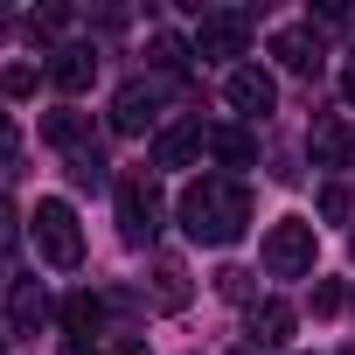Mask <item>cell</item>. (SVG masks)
Here are the masks:
<instances>
[{
    "label": "cell",
    "mask_w": 355,
    "mask_h": 355,
    "mask_svg": "<svg viewBox=\"0 0 355 355\" xmlns=\"http://www.w3.org/2000/svg\"><path fill=\"white\" fill-rule=\"evenodd\" d=\"M244 223H251V189L237 174H202L182 189V230L196 244H237Z\"/></svg>",
    "instance_id": "1"
},
{
    "label": "cell",
    "mask_w": 355,
    "mask_h": 355,
    "mask_svg": "<svg viewBox=\"0 0 355 355\" xmlns=\"http://www.w3.org/2000/svg\"><path fill=\"white\" fill-rule=\"evenodd\" d=\"M28 230H35V251L56 265V272H77L84 265V230H77V209L70 202H35V216H28Z\"/></svg>",
    "instance_id": "2"
},
{
    "label": "cell",
    "mask_w": 355,
    "mask_h": 355,
    "mask_svg": "<svg viewBox=\"0 0 355 355\" xmlns=\"http://www.w3.org/2000/svg\"><path fill=\"white\" fill-rule=\"evenodd\" d=\"M119 237L132 251H146L160 237V189L146 182V174H125V182H119Z\"/></svg>",
    "instance_id": "3"
},
{
    "label": "cell",
    "mask_w": 355,
    "mask_h": 355,
    "mask_svg": "<svg viewBox=\"0 0 355 355\" xmlns=\"http://www.w3.org/2000/svg\"><path fill=\"white\" fill-rule=\"evenodd\" d=\"M258 258H265L272 279H306L313 272V223H272Z\"/></svg>",
    "instance_id": "4"
},
{
    "label": "cell",
    "mask_w": 355,
    "mask_h": 355,
    "mask_svg": "<svg viewBox=\"0 0 355 355\" xmlns=\"http://www.w3.org/2000/svg\"><path fill=\"white\" fill-rule=\"evenodd\" d=\"M153 119H160V84L132 77V84L112 98V132H125V139H132V132H146Z\"/></svg>",
    "instance_id": "5"
},
{
    "label": "cell",
    "mask_w": 355,
    "mask_h": 355,
    "mask_svg": "<svg viewBox=\"0 0 355 355\" xmlns=\"http://www.w3.org/2000/svg\"><path fill=\"white\" fill-rule=\"evenodd\" d=\"M223 98H230L237 112H251V119H265V112L279 105V84H272V77H265L258 63H237V70L223 77Z\"/></svg>",
    "instance_id": "6"
},
{
    "label": "cell",
    "mask_w": 355,
    "mask_h": 355,
    "mask_svg": "<svg viewBox=\"0 0 355 355\" xmlns=\"http://www.w3.org/2000/svg\"><path fill=\"white\" fill-rule=\"evenodd\" d=\"M209 153V132H202V119H182V125H167L160 139H153V167H196Z\"/></svg>",
    "instance_id": "7"
},
{
    "label": "cell",
    "mask_w": 355,
    "mask_h": 355,
    "mask_svg": "<svg viewBox=\"0 0 355 355\" xmlns=\"http://www.w3.org/2000/svg\"><path fill=\"white\" fill-rule=\"evenodd\" d=\"M244 35H251L244 15H202V28H196V56H209V63L244 56Z\"/></svg>",
    "instance_id": "8"
},
{
    "label": "cell",
    "mask_w": 355,
    "mask_h": 355,
    "mask_svg": "<svg viewBox=\"0 0 355 355\" xmlns=\"http://www.w3.org/2000/svg\"><path fill=\"white\" fill-rule=\"evenodd\" d=\"M272 56H279L293 77H320V63H327V49H320L313 28H279V35H272Z\"/></svg>",
    "instance_id": "9"
},
{
    "label": "cell",
    "mask_w": 355,
    "mask_h": 355,
    "mask_svg": "<svg viewBox=\"0 0 355 355\" xmlns=\"http://www.w3.org/2000/svg\"><path fill=\"white\" fill-rule=\"evenodd\" d=\"M91 77H98V49H56V56H49V84H56L63 98L91 91Z\"/></svg>",
    "instance_id": "10"
},
{
    "label": "cell",
    "mask_w": 355,
    "mask_h": 355,
    "mask_svg": "<svg viewBox=\"0 0 355 355\" xmlns=\"http://www.w3.org/2000/svg\"><path fill=\"white\" fill-rule=\"evenodd\" d=\"M286 341H293V306H286V300L251 306V348L265 355V348H286Z\"/></svg>",
    "instance_id": "11"
},
{
    "label": "cell",
    "mask_w": 355,
    "mask_h": 355,
    "mask_svg": "<svg viewBox=\"0 0 355 355\" xmlns=\"http://www.w3.org/2000/svg\"><path fill=\"white\" fill-rule=\"evenodd\" d=\"M153 306H160V313H182V306H189V265L167 258V251L153 258Z\"/></svg>",
    "instance_id": "12"
},
{
    "label": "cell",
    "mask_w": 355,
    "mask_h": 355,
    "mask_svg": "<svg viewBox=\"0 0 355 355\" xmlns=\"http://www.w3.org/2000/svg\"><path fill=\"white\" fill-rule=\"evenodd\" d=\"M42 320H49V293H42L35 279H21V286L8 293V327H15V334H35Z\"/></svg>",
    "instance_id": "13"
},
{
    "label": "cell",
    "mask_w": 355,
    "mask_h": 355,
    "mask_svg": "<svg viewBox=\"0 0 355 355\" xmlns=\"http://www.w3.org/2000/svg\"><path fill=\"white\" fill-rule=\"evenodd\" d=\"M209 153H216L223 167H251V160H258V132H244V125H209Z\"/></svg>",
    "instance_id": "14"
},
{
    "label": "cell",
    "mask_w": 355,
    "mask_h": 355,
    "mask_svg": "<svg viewBox=\"0 0 355 355\" xmlns=\"http://www.w3.org/2000/svg\"><path fill=\"white\" fill-rule=\"evenodd\" d=\"M313 160L320 167H348L355 160V139H348L341 119H313Z\"/></svg>",
    "instance_id": "15"
},
{
    "label": "cell",
    "mask_w": 355,
    "mask_h": 355,
    "mask_svg": "<svg viewBox=\"0 0 355 355\" xmlns=\"http://www.w3.org/2000/svg\"><path fill=\"white\" fill-rule=\"evenodd\" d=\"M98 320H105V300H91V293H70V300H63V327H70V341H91Z\"/></svg>",
    "instance_id": "16"
},
{
    "label": "cell",
    "mask_w": 355,
    "mask_h": 355,
    "mask_svg": "<svg viewBox=\"0 0 355 355\" xmlns=\"http://www.w3.org/2000/svg\"><path fill=\"white\" fill-rule=\"evenodd\" d=\"M251 279H258V272L223 265V272H216V293H223V300H237V306H251V300H258V286H251Z\"/></svg>",
    "instance_id": "17"
},
{
    "label": "cell",
    "mask_w": 355,
    "mask_h": 355,
    "mask_svg": "<svg viewBox=\"0 0 355 355\" xmlns=\"http://www.w3.org/2000/svg\"><path fill=\"white\" fill-rule=\"evenodd\" d=\"M70 182H77V189H105L112 174H105V160H98L91 146H77V153H70Z\"/></svg>",
    "instance_id": "18"
},
{
    "label": "cell",
    "mask_w": 355,
    "mask_h": 355,
    "mask_svg": "<svg viewBox=\"0 0 355 355\" xmlns=\"http://www.w3.org/2000/svg\"><path fill=\"white\" fill-rule=\"evenodd\" d=\"M146 56H153V70H182L196 49H189L182 35H153V42H146Z\"/></svg>",
    "instance_id": "19"
},
{
    "label": "cell",
    "mask_w": 355,
    "mask_h": 355,
    "mask_svg": "<svg viewBox=\"0 0 355 355\" xmlns=\"http://www.w3.org/2000/svg\"><path fill=\"white\" fill-rule=\"evenodd\" d=\"M42 132H49L56 146H70V153H77V139H84V119H77V112H49V119H42Z\"/></svg>",
    "instance_id": "20"
},
{
    "label": "cell",
    "mask_w": 355,
    "mask_h": 355,
    "mask_svg": "<svg viewBox=\"0 0 355 355\" xmlns=\"http://www.w3.org/2000/svg\"><path fill=\"white\" fill-rule=\"evenodd\" d=\"M15 237H21V216H15V202H8V196H0V265H8Z\"/></svg>",
    "instance_id": "21"
},
{
    "label": "cell",
    "mask_w": 355,
    "mask_h": 355,
    "mask_svg": "<svg viewBox=\"0 0 355 355\" xmlns=\"http://www.w3.org/2000/svg\"><path fill=\"white\" fill-rule=\"evenodd\" d=\"M0 91H8V98H28V91H35V70H28V63H15V70H0Z\"/></svg>",
    "instance_id": "22"
},
{
    "label": "cell",
    "mask_w": 355,
    "mask_h": 355,
    "mask_svg": "<svg viewBox=\"0 0 355 355\" xmlns=\"http://www.w3.org/2000/svg\"><path fill=\"white\" fill-rule=\"evenodd\" d=\"M63 21H70L63 8H42V15H28V35H42V42H49V35H63Z\"/></svg>",
    "instance_id": "23"
},
{
    "label": "cell",
    "mask_w": 355,
    "mask_h": 355,
    "mask_svg": "<svg viewBox=\"0 0 355 355\" xmlns=\"http://www.w3.org/2000/svg\"><path fill=\"white\" fill-rule=\"evenodd\" d=\"M341 300H348V293H341L334 279H320V286H313V313H341Z\"/></svg>",
    "instance_id": "24"
},
{
    "label": "cell",
    "mask_w": 355,
    "mask_h": 355,
    "mask_svg": "<svg viewBox=\"0 0 355 355\" xmlns=\"http://www.w3.org/2000/svg\"><path fill=\"white\" fill-rule=\"evenodd\" d=\"M320 216H334V223H341V216H348V189H334V182H327V189H320Z\"/></svg>",
    "instance_id": "25"
},
{
    "label": "cell",
    "mask_w": 355,
    "mask_h": 355,
    "mask_svg": "<svg viewBox=\"0 0 355 355\" xmlns=\"http://www.w3.org/2000/svg\"><path fill=\"white\" fill-rule=\"evenodd\" d=\"M98 355H146V348H139V341H105Z\"/></svg>",
    "instance_id": "26"
},
{
    "label": "cell",
    "mask_w": 355,
    "mask_h": 355,
    "mask_svg": "<svg viewBox=\"0 0 355 355\" xmlns=\"http://www.w3.org/2000/svg\"><path fill=\"white\" fill-rule=\"evenodd\" d=\"M341 98H348V105H355V63H348V70H341Z\"/></svg>",
    "instance_id": "27"
},
{
    "label": "cell",
    "mask_w": 355,
    "mask_h": 355,
    "mask_svg": "<svg viewBox=\"0 0 355 355\" xmlns=\"http://www.w3.org/2000/svg\"><path fill=\"white\" fill-rule=\"evenodd\" d=\"M63 355H98V348H91V341H70V348H63Z\"/></svg>",
    "instance_id": "28"
},
{
    "label": "cell",
    "mask_w": 355,
    "mask_h": 355,
    "mask_svg": "<svg viewBox=\"0 0 355 355\" xmlns=\"http://www.w3.org/2000/svg\"><path fill=\"white\" fill-rule=\"evenodd\" d=\"M0 146H8V112H0Z\"/></svg>",
    "instance_id": "29"
},
{
    "label": "cell",
    "mask_w": 355,
    "mask_h": 355,
    "mask_svg": "<svg viewBox=\"0 0 355 355\" xmlns=\"http://www.w3.org/2000/svg\"><path fill=\"white\" fill-rule=\"evenodd\" d=\"M0 35H8V15H0Z\"/></svg>",
    "instance_id": "30"
},
{
    "label": "cell",
    "mask_w": 355,
    "mask_h": 355,
    "mask_svg": "<svg viewBox=\"0 0 355 355\" xmlns=\"http://www.w3.org/2000/svg\"><path fill=\"white\" fill-rule=\"evenodd\" d=\"M237 355H258V348H237Z\"/></svg>",
    "instance_id": "31"
},
{
    "label": "cell",
    "mask_w": 355,
    "mask_h": 355,
    "mask_svg": "<svg viewBox=\"0 0 355 355\" xmlns=\"http://www.w3.org/2000/svg\"><path fill=\"white\" fill-rule=\"evenodd\" d=\"M348 251H355V230H348Z\"/></svg>",
    "instance_id": "32"
},
{
    "label": "cell",
    "mask_w": 355,
    "mask_h": 355,
    "mask_svg": "<svg viewBox=\"0 0 355 355\" xmlns=\"http://www.w3.org/2000/svg\"><path fill=\"white\" fill-rule=\"evenodd\" d=\"M0 355H8V341H0Z\"/></svg>",
    "instance_id": "33"
},
{
    "label": "cell",
    "mask_w": 355,
    "mask_h": 355,
    "mask_svg": "<svg viewBox=\"0 0 355 355\" xmlns=\"http://www.w3.org/2000/svg\"><path fill=\"white\" fill-rule=\"evenodd\" d=\"M341 355H355V348H341Z\"/></svg>",
    "instance_id": "34"
}]
</instances>
